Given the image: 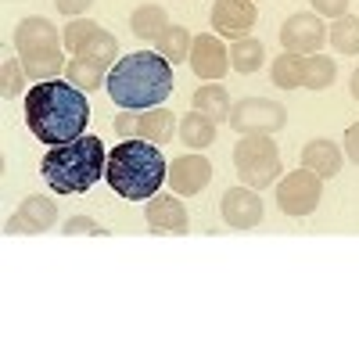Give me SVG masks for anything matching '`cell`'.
<instances>
[{
    "label": "cell",
    "mask_w": 359,
    "mask_h": 359,
    "mask_svg": "<svg viewBox=\"0 0 359 359\" xmlns=\"http://www.w3.org/2000/svg\"><path fill=\"white\" fill-rule=\"evenodd\" d=\"M90 104L83 90L65 79H43L25 90V126L40 144H69L86 133Z\"/></svg>",
    "instance_id": "1"
},
{
    "label": "cell",
    "mask_w": 359,
    "mask_h": 359,
    "mask_svg": "<svg viewBox=\"0 0 359 359\" xmlns=\"http://www.w3.org/2000/svg\"><path fill=\"white\" fill-rule=\"evenodd\" d=\"M169 94H172V69L169 57H162L158 50H137L130 57H118L108 72V97L126 111L158 108Z\"/></svg>",
    "instance_id": "2"
},
{
    "label": "cell",
    "mask_w": 359,
    "mask_h": 359,
    "mask_svg": "<svg viewBox=\"0 0 359 359\" xmlns=\"http://www.w3.org/2000/svg\"><path fill=\"white\" fill-rule=\"evenodd\" d=\"M104 180L115 194H123L130 201H147V198H155L158 187L169 180V162L162 158L158 144L130 137V140L115 144L108 151Z\"/></svg>",
    "instance_id": "3"
},
{
    "label": "cell",
    "mask_w": 359,
    "mask_h": 359,
    "mask_svg": "<svg viewBox=\"0 0 359 359\" xmlns=\"http://www.w3.org/2000/svg\"><path fill=\"white\" fill-rule=\"evenodd\" d=\"M108 169V151L101 137L83 133L69 144H54L40 162V172L54 194H86Z\"/></svg>",
    "instance_id": "4"
},
{
    "label": "cell",
    "mask_w": 359,
    "mask_h": 359,
    "mask_svg": "<svg viewBox=\"0 0 359 359\" xmlns=\"http://www.w3.org/2000/svg\"><path fill=\"white\" fill-rule=\"evenodd\" d=\"M62 36L47 18H22L15 29V50H18V62L25 69L29 79H57V72H65V57H62Z\"/></svg>",
    "instance_id": "5"
},
{
    "label": "cell",
    "mask_w": 359,
    "mask_h": 359,
    "mask_svg": "<svg viewBox=\"0 0 359 359\" xmlns=\"http://www.w3.org/2000/svg\"><path fill=\"white\" fill-rule=\"evenodd\" d=\"M233 169L241 176V184L259 191V187H273V180H280V147L273 137L266 133H248L233 144Z\"/></svg>",
    "instance_id": "6"
},
{
    "label": "cell",
    "mask_w": 359,
    "mask_h": 359,
    "mask_svg": "<svg viewBox=\"0 0 359 359\" xmlns=\"http://www.w3.org/2000/svg\"><path fill=\"white\" fill-rule=\"evenodd\" d=\"M320 198H323V176H316L306 165H298V172L280 176V184H277V208L284 216H309V212H316Z\"/></svg>",
    "instance_id": "7"
},
{
    "label": "cell",
    "mask_w": 359,
    "mask_h": 359,
    "mask_svg": "<svg viewBox=\"0 0 359 359\" xmlns=\"http://www.w3.org/2000/svg\"><path fill=\"white\" fill-rule=\"evenodd\" d=\"M284 123H287L284 104L269 101V97H245V101H237L233 111H230V126L241 137H248V133L273 137L277 130H284Z\"/></svg>",
    "instance_id": "8"
},
{
    "label": "cell",
    "mask_w": 359,
    "mask_h": 359,
    "mask_svg": "<svg viewBox=\"0 0 359 359\" xmlns=\"http://www.w3.org/2000/svg\"><path fill=\"white\" fill-rule=\"evenodd\" d=\"M323 40H327V29H323L320 15L298 11L280 25V47L291 54H316L323 47Z\"/></svg>",
    "instance_id": "9"
},
{
    "label": "cell",
    "mask_w": 359,
    "mask_h": 359,
    "mask_svg": "<svg viewBox=\"0 0 359 359\" xmlns=\"http://www.w3.org/2000/svg\"><path fill=\"white\" fill-rule=\"evenodd\" d=\"M191 69L205 79V83H219L230 69V50L219 43L216 33H201L191 43Z\"/></svg>",
    "instance_id": "10"
},
{
    "label": "cell",
    "mask_w": 359,
    "mask_h": 359,
    "mask_svg": "<svg viewBox=\"0 0 359 359\" xmlns=\"http://www.w3.org/2000/svg\"><path fill=\"white\" fill-rule=\"evenodd\" d=\"M255 18H259L255 0H216V4H212V29H216V36L241 40V36H248V29L255 25Z\"/></svg>",
    "instance_id": "11"
},
{
    "label": "cell",
    "mask_w": 359,
    "mask_h": 359,
    "mask_svg": "<svg viewBox=\"0 0 359 359\" xmlns=\"http://www.w3.org/2000/svg\"><path fill=\"white\" fill-rule=\"evenodd\" d=\"M212 180V162L205 155H180L169 162V187L172 194H198Z\"/></svg>",
    "instance_id": "12"
},
{
    "label": "cell",
    "mask_w": 359,
    "mask_h": 359,
    "mask_svg": "<svg viewBox=\"0 0 359 359\" xmlns=\"http://www.w3.org/2000/svg\"><path fill=\"white\" fill-rule=\"evenodd\" d=\"M57 223V201L43 194H29L22 208L8 219V233H43Z\"/></svg>",
    "instance_id": "13"
},
{
    "label": "cell",
    "mask_w": 359,
    "mask_h": 359,
    "mask_svg": "<svg viewBox=\"0 0 359 359\" xmlns=\"http://www.w3.org/2000/svg\"><path fill=\"white\" fill-rule=\"evenodd\" d=\"M147 226H151L155 233H187L191 219H187V208L184 201H180V194H155L147 198Z\"/></svg>",
    "instance_id": "14"
},
{
    "label": "cell",
    "mask_w": 359,
    "mask_h": 359,
    "mask_svg": "<svg viewBox=\"0 0 359 359\" xmlns=\"http://www.w3.org/2000/svg\"><path fill=\"white\" fill-rule=\"evenodd\" d=\"M223 219L233 230H252L262 223V198L252 187H230L223 194Z\"/></svg>",
    "instance_id": "15"
},
{
    "label": "cell",
    "mask_w": 359,
    "mask_h": 359,
    "mask_svg": "<svg viewBox=\"0 0 359 359\" xmlns=\"http://www.w3.org/2000/svg\"><path fill=\"white\" fill-rule=\"evenodd\" d=\"M302 165L306 169H313L316 176H323V180H331V176H338L341 172V147L334 144V140H309L306 147H302Z\"/></svg>",
    "instance_id": "16"
},
{
    "label": "cell",
    "mask_w": 359,
    "mask_h": 359,
    "mask_svg": "<svg viewBox=\"0 0 359 359\" xmlns=\"http://www.w3.org/2000/svg\"><path fill=\"white\" fill-rule=\"evenodd\" d=\"M172 133H176V115L169 111V108H144L140 115H137V137L140 140H151V144H169L172 140Z\"/></svg>",
    "instance_id": "17"
},
{
    "label": "cell",
    "mask_w": 359,
    "mask_h": 359,
    "mask_svg": "<svg viewBox=\"0 0 359 359\" xmlns=\"http://www.w3.org/2000/svg\"><path fill=\"white\" fill-rule=\"evenodd\" d=\"M194 111L208 115L216 126H219V123H230V111H233V104H230L226 86H219V83L198 86V90H194Z\"/></svg>",
    "instance_id": "18"
},
{
    "label": "cell",
    "mask_w": 359,
    "mask_h": 359,
    "mask_svg": "<svg viewBox=\"0 0 359 359\" xmlns=\"http://www.w3.org/2000/svg\"><path fill=\"white\" fill-rule=\"evenodd\" d=\"M180 140L187 147H194V151H205V147L216 140V123L201 111H191V115L180 118Z\"/></svg>",
    "instance_id": "19"
},
{
    "label": "cell",
    "mask_w": 359,
    "mask_h": 359,
    "mask_svg": "<svg viewBox=\"0 0 359 359\" xmlns=\"http://www.w3.org/2000/svg\"><path fill=\"white\" fill-rule=\"evenodd\" d=\"M338 76L334 57H323V54H302V86L306 90H327Z\"/></svg>",
    "instance_id": "20"
},
{
    "label": "cell",
    "mask_w": 359,
    "mask_h": 359,
    "mask_svg": "<svg viewBox=\"0 0 359 359\" xmlns=\"http://www.w3.org/2000/svg\"><path fill=\"white\" fill-rule=\"evenodd\" d=\"M262 57H266L262 43L255 36H241V40H233V47H230V69H237L241 76H252V72L262 69Z\"/></svg>",
    "instance_id": "21"
},
{
    "label": "cell",
    "mask_w": 359,
    "mask_h": 359,
    "mask_svg": "<svg viewBox=\"0 0 359 359\" xmlns=\"http://www.w3.org/2000/svg\"><path fill=\"white\" fill-rule=\"evenodd\" d=\"M155 43H158V54L169 57V62H187L194 36H191V29H184V25H169V29H162V33H158Z\"/></svg>",
    "instance_id": "22"
},
{
    "label": "cell",
    "mask_w": 359,
    "mask_h": 359,
    "mask_svg": "<svg viewBox=\"0 0 359 359\" xmlns=\"http://www.w3.org/2000/svg\"><path fill=\"white\" fill-rule=\"evenodd\" d=\"M130 29H133L140 40H158L162 29H169V15H165V8H158V4H144V8L133 11Z\"/></svg>",
    "instance_id": "23"
},
{
    "label": "cell",
    "mask_w": 359,
    "mask_h": 359,
    "mask_svg": "<svg viewBox=\"0 0 359 359\" xmlns=\"http://www.w3.org/2000/svg\"><path fill=\"white\" fill-rule=\"evenodd\" d=\"M65 72H69V83H76L83 90H94V86L108 83V69L97 65V62H90V57H83V54L72 57V62L65 65Z\"/></svg>",
    "instance_id": "24"
},
{
    "label": "cell",
    "mask_w": 359,
    "mask_h": 359,
    "mask_svg": "<svg viewBox=\"0 0 359 359\" xmlns=\"http://www.w3.org/2000/svg\"><path fill=\"white\" fill-rule=\"evenodd\" d=\"M331 47L338 50V54H359V18L355 15H341V18H334V25H331Z\"/></svg>",
    "instance_id": "25"
},
{
    "label": "cell",
    "mask_w": 359,
    "mask_h": 359,
    "mask_svg": "<svg viewBox=\"0 0 359 359\" xmlns=\"http://www.w3.org/2000/svg\"><path fill=\"white\" fill-rule=\"evenodd\" d=\"M79 54L90 57V62H97V65H104V69H111L115 57H118V40H115L111 33H104V29H97V33L83 43Z\"/></svg>",
    "instance_id": "26"
},
{
    "label": "cell",
    "mask_w": 359,
    "mask_h": 359,
    "mask_svg": "<svg viewBox=\"0 0 359 359\" xmlns=\"http://www.w3.org/2000/svg\"><path fill=\"white\" fill-rule=\"evenodd\" d=\"M269 79L284 90H294L302 86V54H291L284 50L280 57H273V69H269Z\"/></svg>",
    "instance_id": "27"
},
{
    "label": "cell",
    "mask_w": 359,
    "mask_h": 359,
    "mask_svg": "<svg viewBox=\"0 0 359 359\" xmlns=\"http://www.w3.org/2000/svg\"><path fill=\"white\" fill-rule=\"evenodd\" d=\"M97 22H90V18H72L69 25H65V33H62V40H65V47L72 50V54H79L83 50V43L90 40V36H94L97 33Z\"/></svg>",
    "instance_id": "28"
},
{
    "label": "cell",
    "mask_w": 359,
    "mask_h": 359,
    "mask_svg": "<svg viewBox=\"0 0 359 359\" xmlns=\"http://www.w3.org/2000/svg\"><path fill=\"white\" fill-rule=\"evenodd\" d=\"M25 69L22 65H15V57H4V86H0V94H4L8 101L11 97H18V94H25Z\"/></svg>",
    "instance_id": "29"
},
{
    "label": "cell",
    "mask_w": 359,
    "mask_h": 359,
    "mask_svg": "<svg viewBox=\"0 0 359 359\" xmlns=\"http://www.w3.org/2000/svg\"><path fill=\"white\" fill-rule=\"evenodd\" d=\"M65 233L72 237V233H86V237H97V233H104V226L97 223V219H90V216H72L69 223H65Z\"/></svg>",
    "instance_id": "30"
},
{
    "label": "cell",
    "mask_w": 359,
    "mask_h": 359,
    "mask_svg": "<svg viewBox=\"0 0 359 359\" xmlns=\"http://www.w3.org/2000/svg\"><path fill=\"white\" fill-rule=\"evenodd\" d=\"M316 15H327V18H341L348 15V0H313Z\"/></svg>",
    "instance_id": "31"
},
{
    "label": "cell",
    "mask_w": 359,
    "mask_h": 359,
    "mask_svg": "<svg viewBox=\"0 0 359 359\" xmlns=\"http://www.w3.org/2000/svg\"><path fill=\"white\" fill-rule=\"evenodd\" d=\"M54 4H57V11H62V15H69V18H79L90 4H94V0H54Z\"/></svg>",
    "instance_id": "32"
},
{
    "label": "cell",
    "mask_w": 359,
    "mask_h": 359,
    "mask_svg": "<svg viewBox=\"0 0 359 359\" xmlns=\"http://www.w3.org/2000/svg\"><path fill=\"white\" fill-rule=\"evenodd\" d=\"M345 155L359 165V123H352V126L345 130Z\"/></svg>",
    "instance_id": "33"
},
{
    "label": "cell",
    "mask_w": 359,
    "mask_h": 359,
    "mask_svg": "<svg viewBox=\"0 0 359 359\" xmlns=\"http://www.w3.org/2000/svg\"><path fill=\"white\" fill-rule=\"evenodd\" d=\"M115 133L123 137V140L137 137V115H130V111H126V115H118V118H115Z\"/></svg>",
    "instance_id": "34"
},
{
    "label": "cell",
    "mask_w": 359,
    "mask_h": 359,
    "mask_svg": "<svg viewBox=\"0 0 359 359\" xmlns=\"http://www.w3.org/2000/svg\"><path fill=\"white\" fill-rule=\"evenodd\" d=\"M352 97H355V101H359V69H355V72H352Z\"/></svg>",
    "instance_id": "35"
}]
</instances>
